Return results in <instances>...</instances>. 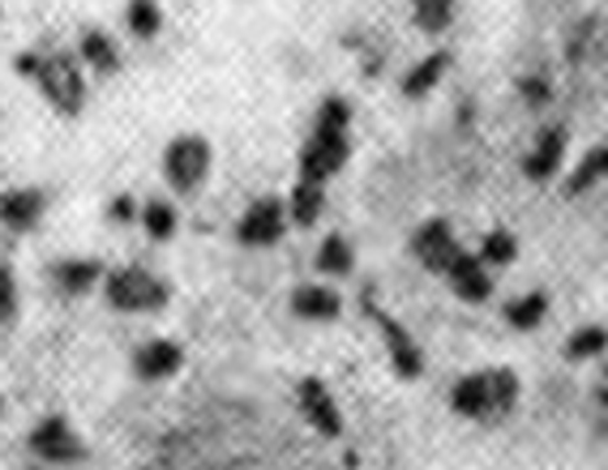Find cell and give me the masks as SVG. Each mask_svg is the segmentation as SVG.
I'll list each match as a JSON object with an SVG mask.
<instances>
[{
	"label": "cell",
	"mask_w": 608,
	"mask_h": 470,
	"mask_svg": "<svg viewBox=\"0 0 608 470\" xmlns=\"http://www.w3.org/2000/svg\"><path fill=\"white\" fill-rule=\"evenodd\" d=\"M352 103L330 94L322 108H318V120H313V133L300 150V180H313V184H325L343 163L352 155Z\"/></svg>",
	"instance_id": "1"
},
{
	"label": "cell",
	"mask_w": 608,
	"mask_h": 470,
	"mask_svg": "<svg viewBox=\"0 0 608 470\" xmlns=\"http://www.w3.org/2000/svg\"><path fill=\"white\" fill-rule=\"evenodd\" d=\"M519 393H523V385L510 368L467 372L450 390V411L463 415V419H476V424H493V419H506L519 406Z\"/></svg>",
	"instance_id": "2"
},
{
	"label": "cell",
	"mask_w": 608,
	"mask_h": 470,
	"mask_svg": "<svg viewBox=\"0 0 608 470\" xmlns=\"http://www.w3.org/2000/svg\"><path fill=\"white\" fill-rule=\"evenodd\" d=\"M108 304L121 313H155L167 304V287L146 270H121L108 278Z\"/></svg>",
	"instance_id": "3"
},
{
	"label": "cell",
	"mask_w": 608,
	"mask_h": 470,
	"mask_svg": "<svg viewBox=\"0 0 608 470\" xmlns=\"http://www.w3.org/2000/svg\"><path fill=\"white\" fill-rule=\"evenodd\" d=\"M163 171H167V184L176 193H194L210 171V146L202 137H176L163 155Z\"/></svg>",
	"instance_id": "4"
},
{
	"label": "cell",
	"mask_w": 608,
	"mask_h": 470,
	"mask_svg": "<svg viewBox=\"0 0 608 470\" xmlns=\"http://www.w3.org/2000/svg\"><path fill=\"white\" fill-rule=\"evenodd\" d=\"M368 321L377 325V334H382V343H386V355H390L395 372H399L404 381H416V377L424 372V351H420V343L407 334L395 316L382 313V309H373V304H368Z\"/></svg>",
	"instance_id": "5"
},
{
	"label": "cell",
	"mask_w": 608,
	"mask_h": 470,
	"mask_svg": "<svg viewBox=\"0 0 608 470\" xmlns=\"http://www.w3.org/2000/svg\"><path fill=\"white\" fill-rule=\"evenodd\" d=\"M284 232H287V201H279V197L253 201L244 210V219L236 223V235H241V244H248V248H270V244L284 239Z\"/></svg>",
	"instance_id": "6"
},
{
	"label": "cell",
	"mask_w": 608,
	"mask_h": 470,
	"mask_svg": "<svg viewBox=\"0 0 608 470\" xmlns=\"http://www.w3.org/2000/svg\"><path fill=\"white\" fill-rule=\"evenodd\" d=\"M411 253H416V261L424 270L446 275V266L463 253V244H458V235H454V227H450L446 219H429V223H420L416 235H411Z\"/></svg>",
	"instance_id": "7"
},
{
	"label": "cell",
	"mask_w": 608,
	"mask_h": 470,
	"mask_svg": "<svg viewBox=\"0 0 608 470\" xmlns=\"http://www.w3.org/2000/svg\"><path fill=\"white\" fill-rule=\"evenodd\" d=\"M40 86L43 94L60 108V112H78L81 108V94H86V86H81V74L74 69V56H40Z\"/></svg>",
	"instance_id": "8"
},
{
	"label": "cell",
	"mask_w": 608,
	"mask_h": 470,
	"mask_svg": "<svg viewBox=\"0 0 608 470\" xmlns=\"http://www.w3.org/2000/svg\"><path fill=\"white\" fill-rule=\"evenodd\" d=\"M566 150H570V137L562 124H553V128H540V137H535V146H531L528 155H523V176H528L531 184H544V180H553L562 167H566Z\"/></svg>",
	"instance_id": "9"
},
{
	"label": "cell",
	"mask_w": 608,
	"mask_h": 470,
	"mask_svg": "<svg viewBox=\"0 0 608 470\" xmlns=\"http://www.w3.org/2000/svg\"><path fill=\"white\" fill-rule=\"evenodd\" d=\"M442 278H446L450 291H454L463 304H485L488 295H493V275H488V266L476 257V253H467V248L450 261Z\"/></svg>",
	"instance_id": "10"
},
{
	"label": "cell",
	"mask_w": 608,
	"mask_h": 470,
	"mask_svg": "<svg viewBox=\"0 0 608 470\" xmlns=\"http://www.w3.org/2000/svg\"><path fill=\"white\" fill-rule=\"evenodd\" d=\"M300 411H305V419L313 424V432H322V436H343V415H339V402L330 398L318 377H305L300 381Z\"/></svg>",
	"instance_id": "11"
},
{
	"label": "cell",
	"mask_w": 608,
	"mask_h": 470,
	"mask_svg": "<svg viewBox=\"0 0 608 470\" xmlns=\"http://www.w3.org/2000/svg\"><path fill=\"white\" fill-rule=\"evenodd\" d=\"M291 313L300 321H334L343 313V295L334 287H325V282H300L291 291Z\"/></svg>",
	"instance_id": "12"
},
{
	"label": "cell",
	"mask_w": 608,
	"mask_h": 470,
	"mask_svg": "<svg viewBox=\"0 0 608 470\" xmlns=\"http://www.w3.org/2000/svg\"><path fill=\"white\" fill-rule=\"evenodd\" d=\"M31 449L47 458V462H74L81 458V440L74 436V428L65 419H43L35 436H31Z\"/></svg>",
	"instance_id": "13"
},
{
	"label": "cell",
	"mask_w": 608,
	"mask_h": 470,
	"mask_svg": "<svg viewBox=\"0 0 608 470\" xmlns=\"http://www.w3.org/2000/svg\"><path fill=\"white\" fill-rule=\"evenodd\" d=\"M40 214H43V193H35V189H18V193L0 197V223L13 227V232L35 227Z\"/></svg>",
	"instance_id": "14"
},
{
	"label": "cell",
	"mask_w": 608,
	"mask_h": 470,
	"mask_svg": "<svg viewBox=\"0 0 608 470\" xmlns=\"http://www.w3.org/2000/svg\"><path fill=\"white\" fill-rule=\"evenodd\" d=\"M180 347L176 343H146L142 351H137V359H133V368H137V377H146V381H163V377H172L176 368H180Z\"/></svg>",
	"instance_id": "15"
},
{
	"label": "cell",
	"mask_w": 608,
	"mask_h": 470,
	"mask_svg": "<svg viewBox=\"0 0 608 470\" xmlns=\"http://www.w3.org/2000/svg\"><path fill=\"white\" fill-rule=\"evenodd\" d=\"M325 205V184H313V180H296V189L287 197V219L296 227H313L322 219Z\"/></svg>",
	"instance_id": "16"
},
{
	"label": "cell",
	"mask_w": 608,
	"mask_h": 470,
	"mask_svg": "<svg viewBox=\"0 0 608 470\" xmlns=\"http://www.w3.org/2000/svg\"><path fill=\"white\" fill-rule=\"evenodd\" d=\"M506 325L510 329H519V334H531V329H540L544 325V316H549V295L544 291H528V295H515L506 309Z\"/></svg>",
	"instance_id": "17"
},
{
	"label": "cell",
	"mask_w": 608,
	"mask_h": 470,
	"mask_svg": "<svg viewBox=\"0 0 608 470\" xmlns=\"http://www.w3.org/2000/svg\"><path fill=\"white\" fill-rule=\"evenodd\" d=\"M605 355H608V325H600V321L578 325L566 338L570 363H592V359H605Z\"/></svg>",
	"instance_id": "18"
},
{
	"label": "cell",
	"mask_w": 608,
	"mask_h": 470,
	"mask_svg": "<svg viewBox=\"0 0 608 470\" xmlns=\"http://www.w3.org/2000/svg\"><path fill=\"white\" fill-rule=\"evenodd\" d=\"M608 180V142L605 146H592L587 155L578 158V167L566 176V193L578 197L587 193V189H596V184H605Z\"/></svg>",
	"instance_id": "19"
},
{
	"label": "cell",
	"mask_w": 608,
	"mask_h": 470,
	"mask_svg": "<svg viewBox=\"0 0 608 470\" xmlns=\"http://www.w3.org/2000/svg\"><path fill=\"white\" fill-rule=\"evenodd\" d=\"M476 257L485 261L488 270H506V266H515V261H519V235L506 232V227H493V232H485V239H480Z\"/></svg>",
	"instance_id": "20"
},
{
	"label": "cell",
	"mask_w": 608,
	"mask_h": 470,
	"mask_svg": "<svg viewBox=\"0 0 608 470\" xmlns=\"http://www.w3.org/2000/svg\"><path fill=\"white\" fill-rule=\"evenodd\" d=\"M313 266H318V275L347 278L352 270H356V253H352V244H347L343 235H325L322 248H318V257H313Z\"/></svg>",
	"instance_id": "21"
},
{
	"label": "cell",
	"mask_w": 608,
	"mask_h": 470,
	"mask_svg": "<svg viewBox=\"0 0 608 470\" xmlns=\"http://www.w3.org/2000/svg\"><path fill=\"white\" fill-rule=\"evenodd\" d=\"M446 69H450V52H433V56H424L411 74L404 78V94L407 99H424L438 81L446 78Z\"/></svg>",
	"instance_id": "22"
},
{
	"label": "cell",
	"mask_w": 608,
	"mask_h": 470,
	"mask_svg": "<svg viewBox=\"0 0 608 470\" xmlns=\"http://www.w3.org/2000/svg\"><path fill=\"white\" fill-rule=\"evenodd\" d=\"M458 18V4L454 0H411V22L424 31V35H442L454 26Z\"/></svg>",
	"instance_id": "23"
},
{
	"label": "cell",
	"mask_w": 608,
	"mask_h": 470,
	"mask_svg": "<svg viewBox=\"0 0 608 470\" xmlns=\"http://www.w3.org/2000/svg\"><path fill=\"white\" fill-rule=\"evenodd\" d=\"M99 282V266L95 261H60L56 266V287L69 291V295H81Z\"/></svg>",
	"instance_id": "24"
},
{
	"label": "cell",
	"mask_w": 608,
	"mask_h": 470,
	"mask_svg": "<svg viewBox=\"0 0 608 470\" xmlns=\"http://www.w3.org/2000/svg\"><path fill=\"white\" fill-rule=\"evenodd\" d=\"M81 56L99 69V74H112L117 65H121V52H117V43L108 40L103 31H90L86 40H81Z\"/></svg>",
	"instance_id": "25"
},
{
	"label": "cell",
	"mask_w": 608,
	"mask_h": 470,
	"mask_svg": "<svg viewBox=\"0 0 608 470\" xmlns=\"http://www.w3.org/2000/svg\"><path fill=\"white\" fill-rule=\"evenodd\" d=\"M163 26V13L155 0H129V31L137 40H155Z\"/></svg>",
	"instance_id": "26"
},
{
	"label": "cell",
	"mask_w": 608,
	"mask_h": 470,
	"mask_svg": "<svg viewBox=\"0 0 608 470\" xmlns=\"http://www.w3.org/2000/svg\"><path fill=\"white\" fill-rule=\"evenodd\" d=\"M142 227L155 235V239H167V235L176 232V210H172V205H163V201L142 205Z\"/></svg>",
	"instance_id": "27"
},
{
	"label": "cell",
	"mask_w": 608,
	"mask_h": 470,
	"mask_svg": "<svg viewBox=\"0 0 608 470\" xmlns=\"http://www.w3.org/2000/svg\"><path fill=\"white\" fill-rule=\"evenodd\" d=\"M519 94L528 108H549L553 103V86L544 78H519Z\"/></svg>",
	"instance_id": "28"
},
{
	"label": "cell",
	"mask_w": 608,
	"mask_h": 470,
	"mask_svg": "<svg viewBox=\"0 0 608 470\" xmlns=\"http://www.w3.org/2000/svg\"><path fill=\"white\" fill-rule=\"evenodd\" d=\"M13 313H18V287H13V275L0 266V325L13 321Z\"/></svg>",
	"instance_id": "29"
},
{
	"label": "cell",
	"mask_w": 608,
	"mask_h": 470,
	"mask_svg": "<svg viewBox=\"0 0 608 470\" xmlns=\"http://www.w3.org/2000/svg\"><path fill=\"white\" fill-rule=\"evenodd\" d=\"M112 219H121V223H124V219H133V201H124V197H121V201L112 205Z\"/></svg>",
	"instance_id": "30"
},
{
	"label": "cell",
	"mask_w": 608,
	"mask_h": 470,
	"mask_svg": "<svg viewBox=\"0 0 608 470\" xmlns=\"http://www.w3.org/2000/svg\"><path fill=\"white\" fill-rule=\"evenodd\" d=\"M605 385H608V363H605Z\"/></svg>",
	"instance_id": "31"
}]
</instances>
